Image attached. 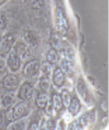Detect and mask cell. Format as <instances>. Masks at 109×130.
I'll return each mask as SVG.
<instances>
[{
  "mask_svg": "<svg viewBox=\"0 0 109 130\" xmlns=\"http://www.w3.org/2000/svg\"><path fill=\"white\" fill-rule=\"evenodd\" d=\"M29 113V107L26 101L19 102L16 104L10 111L7 112L8 121H15L18 119H21Z\"/></svg>",
  "mask_w": 109,
  "mask_h": 130,
  "instance_id": "6da1fadb",
  "label": "cell"
},
{
  "mask_svg": "<svg viewBox=\"0 0 109 130\" xmlns=\"http://www.w3.org/2000/svg\"><path fill=\"white\" fill-rule=\"evenodd\" d=\"M56 24L58 31L62 35H66L68 32V23L62 8L59 6L56 8Z\"/></svg>",
  "mask_w": 109,
  "mask_h": 130,
  "instance_id": "7a4b0ae2",
  "label": "cell"
},
{
  "mask_svg": "<svg viewBox=\"0 0 109 130\" xmlns=\"http://www.w3.org/2000/svg\"><path fill=\"white\" fill-rule=\"evenodd\" d=\"M40 62L37 60L27 61L23 69V74L25 77H33L40 72Z\"/></svg>",
  "mask_w": 109,
  "mask_h": 130,
  "instance_id": "3957f363",
  "label": "cell"
},
{
  "mask_svg": "<svg viewBox=\"0 0 109 130\" xmlns=\"http://www.w3.org/2000/svg\"><path fill=\"white\" fill-rule=\"evenodd\" d=\"M77 92L80 98L85 102V104L89 105V106L93 104L92 95H91L90 91L88 90L87 86L85 84V81H84V79L82 77H80L77 80Z\"/></svg>",
  "mask_w": 109,
  "mask_h": 130,
  "instance_id": "277c9868",
  "label": "cell"
},
{
  "mask_svg": "<svg viewBox=\"0 0 109 130\" xmlns=\"http://www.w3.org/2000/svg\"><path fill=\"white\" fill-rule=\"evenodd\" d=\"M6 62L7 67L9 68V70L12 72H17L20 69L21 60L15 51H10L9 52V56H8Z\"/></svg>",
  "mask_w": 109,
  "mask_h": 130,
  "instance_id": "5b68a950",
  "label": "cell"
},
{
  "mask_svg": "<svg viewBox=\"0 0 109 130\" xmlns=\"http://www.w3.org/2000/svg\"><path fill=\"white\" fill-rule=\"evenodd\" d=\"M15 42V38L12 33H6L0 41V52L2 55H6L11 51Z\"/></svg>",
  "mask_w": 109,
  "mask_h": 130,
  "instance_id": "8992f818",
  "label": "cell"
},
{
  "mask_svg": "<svg viewBox=\"0 0 109 130\" xmlns=\"http://www.w3.org/2000/svg\"><path fill=\"white\" fill-rule=\"evenodd\" d=\"M2 83H3V86H4V88L6 90H8V91H15L19 87V79L16 74L9 73L3 78Z\"/></svg>",
  "mask_w": 109,
  "mask_h": 130,
  "instance_id": "52a82bcc",
  "label": "cell"
},
{
  "mask_svg": "<svg viewBox=\"0 0 109 130\" xmlns=\"http://www.w3.org/2000/svg\"><path fill=\"white\" fill-rule=\"evenodd\" d=\"M32 93H33V85L30 82L26 81L20 85L18 92V97L23 101H26L32 96Z\"/></svg>",
  "mask_w": 109,
  "mask_h": 130,
  "instance_id": "ba28073f",
  "label": "cell"
},
{
  "mask_svg": "<svg viewBox=\"0 0 109 130\" xmlns=\"http://www.w3.org/2000/svg\"><path fill=\"white\" fill-rule=\"evenodd\" d=\"M25 40L30 48H37L40 44V38L33 30H26L25 32Z\"/></svg>",
  "mask_w": 109,
  "mask_h": 130,
  "instance_id": "9c48e42d",
  "label": "cell"
},
{
  "mask_svg": "<svg viewBox=\"0 0 109 130\" xmlns=\"http://www.w3.org/2000/svg\"><path fill=\"white\" fill-rule=\"evenodd\" d=\"M14 51L19 55L20 60H26L30 56V47L23 42L17 43V45L14 48Z\"/></svg>",
  "mask_w": 109,
  "mask_h": 130,
  "instance_id": "30bf717a",
  "label": "cell"
},
{
  "mask_svg": "<svg viewBox=\"0 0 109 130\" xmlns=\"http://www.w3.org/2000/svg\"><path fill=\"white\" fill-rule=\"evenodd\" d=\"M64 72L60 68H56L53 72V83L57 87H61L64 83Z\"/></svg>",
  "mask_w": 109,
  "mask_h": 130,
  "instance_id": "8fae6325",
  "label": "cell"
},
{
  "mask_svg": "<svg viewBox=\"0 0 109 130\" xmlns=\"http://www.w3.org/2000/svg\"><path fill=\"white\" fill-rule=\"evenodd\" d=\"M16 102V94L13 91H8L3 94L2 96V105L7 108V109H10Z\"/></svg>",
  "mask_w": 109,
  "mask_h": 130,
  "instance_id": "7c38bea8",
  "label": "cell"
},
{
  "mask_svg": "<svg viewBox=\"0 0 109 130\" xmlns=\"http://www.w3.org/2000/svg\"><path fill=\"white\" fill-rule=\"evenodd\" d=\"M48 103H49V98H48V94L46 92L39 93L35 98V105L40 110H44L47 107Z\"/></svg>",
  "mask_w": 109,
  "mask_h": 130,
  "instance_id": "4fadbf2b",
  "label": "cell"
},
{
  "mask_svg": "<svg viewBox=\"0 0 109 130\" xmlns=\"http://www.w3.org/2000/svg\"><path fill=\"white\" fill-rule=\"evenodd\" d=\"M69 113H71L72 116H76L78 115V112L80 111L81 109V103H80V100L78 98H72L70 104L68 105L67 107Z\"/></svg>",
  "mask_w": 109,
  "mask_h": 130,
  "instance_id": "5bb4252c",
  "label": "cell"
},
{
  "mask_svg": "<svg viewBox=\"0 0 109 130\" xmlns=\"http://www.w3.org/2000/svg\"><path fill=\"white\" fill-rule=\"evenodd\" d=\"M46 59H47V62L50 64V65H56L59 60V56H58V53L57 51L56 48H51L48 50L47 55H46Z\"/></svg>",
  "mask_w": 109,
  "mask_h": 130,
  "instance_id": "9a60e30c",
  "label": "cell"
},
{
  "mask_svg": "<svg viewBox=\"0 0 109 130\" xmlns=\"http://www.w3.org/2000/svg\"><path fill=\"white\" fill-rule=\"evenodd\" d=\"M51 104L55 111H58L59 110H61V108H62V101H61V97H60L59 94L54 93L52 95Z\"/></svg>",
  "mask_w": 109,
  "mask_h": 130,
  "instance_id": "2e32d148",
  "label": "cell"
},
{
  "mask_svg": "<svg viewBox=\"0 0 109 130\" xmlns=\"http://www.w3.org/2000/svg\"><path fill=\"white\" fill-rule=\"evenodd\" d=\"M72 68V63L69 58H67L66 56L63 57L60 61V69L63 71V72H69Z\"/></svg>",
  "mask_w": 109,
  "mask_h": 130,
  "instance_id": "e0dca14e",
  "label": "cell"
},
{
  "mask_svg": "<svg viewBox=\"0 0 109 130\" xmlns=\"http://www.w3.org/2000/svg\"><path fill=\"white\" fill-rule=\"evenodd\" d=\"M49 76L42 75L38 81V87L41 92H46L49 88Z\"/></svg>",
  "mask_w": 109,
  "mask_h": 130,
  "instance_id": "ac0fdd59",
  "label": "cell"
},
{
  "mask_svg": "<svg viewBox=\"0 0 109 130\" xmlns=\"http://www.w3.org/2000/svg\"><path fill=\"white\" fill-rule=\"evenodd\" d=\"M60 97H61V101H62V106L67 108L68 105L70 104L71 100H72L71 94L67 90H62L61 94H60Z\"/></svg>",
  "mask_w": 109,
  "mask_h": 130,
  "instance_id": "d6986e66",
  "label": "cell"
},
{
  "mask_svg": "<svg viewBox=\"0 0 109 130\" xmlns=\"http://www.w3.org/2000/svg\"><path fill=\"white\" fill-rule=\"evenodd\" d=\"M26 122L24 121V120H20V119H18V120H15V122L12 123V125L8 126V129H16V130H24L26 129Z\"/></svg>",
  "mask_w": 109,
  "mask_h": 130,
  "instance_id": "ffe728a7",
  "label": "cell"
},
{
  "mask_svg": "<svg viewBox=\"0 0 109 130\" xmlns=\"http://www.w3.org/2000/svg\"><path fill=\"white\" fill-rule=\"evenodd\" d=\"M78 121H79V123L81 125V127H82V129L85 128L88 123L90 122V118H89V115L88 113H83L81 117L78 118Z\"/></svg>",
  "mask_w": 109,
  "mask_h": 130,
  "instance_id": "44dd1931",
  "label": "cell"
},
{
  "mask_svg": "<svg viewBox=\"0 0 109 130\" xmlns=\"http://www.w3.org/2000/svg\"><path fill=\"white\" fill-rule=\"evenodd\" d=\"M40 71L42 72L43 75H45V76H49V75H50V73H51V66H50V64L48 63V64L43 65L42 66V68H40Z\"/></svg>",
  "mask_w": 109,
  "mask_h": 130,
  "instance_id": "7402d4cb",
  "label": "cell"
},
{
  "mask_svg": "<svg viewBox=\"0 0 109 130\" xmlns=\"http://www.w3.org/2000/svg\"><path fill=\"white\" fill-rule=\"evenodd\" d=\"M7 69V62L4 55H0V72H4Z\"/></svg>",
  "mask_w": 109,
  "mask_h": 130,
  "instance_id": "603a6c76",
  "label": "cell"
},
{
  "mask_svg": "<svg viewBox=\"0 0 109 130\" xmlns=\"http://www.w3.org/2000/svg\"><path fill=\"white\" fill-rule=\"evenodd\" d=\"M7 26V18L2 12H0V30L4 29Z\"/></svg>",
  "mask_w": 109,
  "mask_h": 130,
  "instance_id": "cb8c5ba5",
  "label": "cell"
},
{
  "mask_svg": "<svg viewBox=\"0 0 109 130\" xmlns=\"http://www.w3.org/2000/svg\"><path fill=\"white\" fill-rule=\"evenodd\" d=\"M67 129H82V127L79 123L78 119H75V120H73L72 122L69 123V125L67 126Z\"/></svg>",
  "mask_w": 109,
  "mask_h": 130,
  "instance_id": "d4e9b609",
  "label": "cell"
},
{
  "mask_svg": "<svg viewBox=\"0 0 109 130\" xmlns=\"http://www.w3.org/2000/svg\"><path fill=\"white\" fill-rule=\"evenodd\" d=\"M30 3L31 6L36 9H39L43 6V0H30Z\"/></svg>",
  "mask_w": 109,
  "mask_h": 130,
  "instance_id": "484cf974",
  "label": "cell"
},
{
  "mask_svg": "<svg viewBox=\"0 0 109 130\" xmlns=\"http://www.w3.org/2000/svg\"><path fill=\"white\" fill-rule=\"evenodd\" d=\"M27 129H39V123L37 121H32V122H30L29 126L27 127Z\"/></svg>",
  "mask_w": 109,
  "mask_h": 130,
  "instance_id": "4316f807",
  "label": "cell"
},
{
  "mask_svg": "<svg viewBox=\"0 0 109 130\" xmlns=\"http://www.w3.org/2000/svg\"><path fill=\"white\" fill-rule=\"evenodd\" d=\"M6 2V0H0V6L2 5V4H4Z\"/></svg>",
  "mask_w": 109,
  "mask_h": 130,
  "instance_id": "83f0119b",
  "label": "cell"
},
{
  "mask_svg": "<svg viewBox=\"0 0 109 130\" xmlns=\"http://www.w3.org/2000/svg\"><path fill=\"white\" fill-rule=\"evenodd\" d=\"M1 37H2V36H1V34H0V41H1Z\"/></svg>",
  "mask_w": 109,
  "mask_h": 130,
  "instance_id": "f1b7e54d",
  "label": "cell"
}]
</instances>
